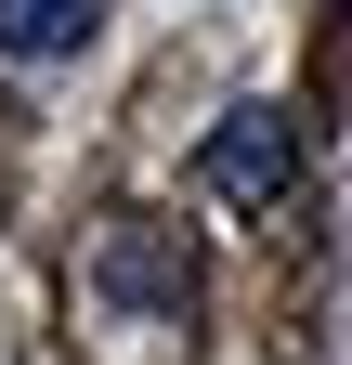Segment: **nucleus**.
I'll return each instance as SVG.
<instances>
[{
	"mask_svg": "<svg viewBox=\"0 0 352 365\" xmlns=\"http://www.w3.org/2000/svg\"><path fill=\"white\" fill-rule=\"evenodd\" d=\"M92 287H105L118 313H157V327H183V313H196V248H183V222H105Z\"/></svg>",
	"mask_w": 352,
	"mask_h": 365,
	"instance_id": "obj_1",
	"label": "nucleus"
},
{
	"mask_svg": "<svg viewBox=\"0 0 352 365\" xmlns=\"http://www.w3.org/2000/svg\"><path fill=\"white\" fill-rule=\"evenodd\" d=\"M287 170H300L287 105H235L222 130H209V157H196V182H209L222 209H274V196H287Z\"/></svg>",
	"mask_w": 352,
	"mask_h": 365,
	"instance_id": "obj_2",
	"label": "nucleus"
},
{
	"mask_svg": "<svg viewBox=\"0 0 352 365\" xmlns=\"http://www.w3.org/2000/svg\"><path fill=\"white\" fill-rule=\"evenodd\" d=\"M92 26H105V0H0V53L14 66H66Z\"/></svg>",
	"mask_w": 352,
	"mask_h": 365,
	"instance_id": "obj_3",
	"label": "nucleus"
}]
</instances>
